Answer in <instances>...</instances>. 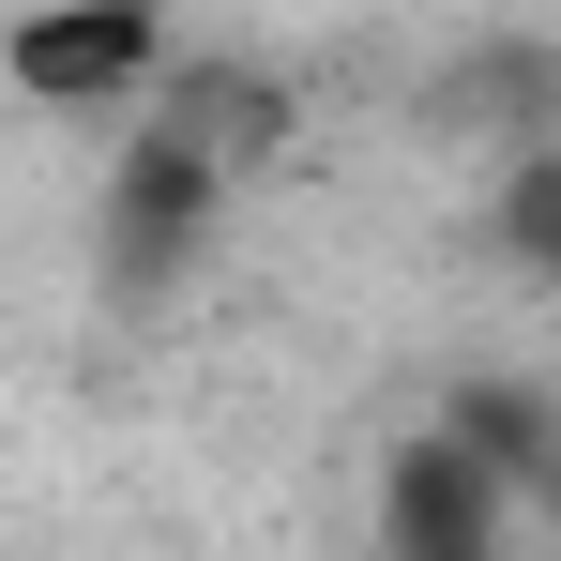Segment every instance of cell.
I'll list each match as a JSON object with an SVG mask.
<instances>
[{"mask_svg": "<svg viewBox=\"0 0 561 561\" xmlns=\"http://www.w3.org/2000/svg\"><path fill=\"white\" fill-rule=\"evenodd\" d=\"M531 501H547V516H561V440H547V470H531Z\"/></svg>", "mask_w": 561, "mask_h": 561, "instance_id": "52a82bcc", "label": "cell"}, {"mask_svg": "<svg viewBox=\"0 0 561 561\" xmlns=\"http://www.w3.org/2000/svg\"><path fill=\"white\" fill-rule=\"evenodd\" d=\"M440 440H456L485 485L531 501V470H547V440H561V394H531V379H456V394H440Z\"/></svg>", "mask_w": 561, "mask_h": 561, "instance_id": "5b68a950", "label": "cell"}, {"mask_svg": "<svg viewBox=\"0 0 561 561\" xmlns=\"http://www.w3.org/2000/svg\"><path fill=\"white\" fill-rule=\"evenodd\" d=\"M547 304H561V288H547Z\"/></svg>", "mask_w": 561, "mask_h": 561, "instance_id": "ba28073f", "label": "cell"}, {"mask_svg": "<svg viewBox=\"0 0 561 561\" xmlns=\"http://www.w3.org/2000/svg\"><path fill=\"white\" fill-rule=\"evenodd\" d=\"M137 122H168V137H183V152H213L228 183L288 152V92L259 77V61H228V46H183V61L152 77V106H137Z\"/></svg>", "mask_w": 561, "mask_h": 561, "instance_id": "277c9868", "label": "cell"}, {"mask_svg": "<svg viewBox=\"0 0 561 561\" xmlns=\"http://www.w3.org/2000/svg\"><path fill=\"white\" fill-rule=\"evenodd\" d=\"M501 547H516V485H485L440 425L379 456V561H501Z\"/></svg>", "mask_w": 561, "mask_h": 561, "instance_id": "3957f363", "label": "cell"}, {"mask_svg": "<svg viewBox=\"0 0 561 561\" xmlns=\"http://www.w3.org/2000/svg\"><path fill=\"white\" fill-rule=\"evenodd\" d=\"M485 243H501L531 288H561V137H516V168L485 197Z\"/></svg>", "mask_w": 561, "mask_h": 561, "instance_id": "8992f818", "label": "cell"}, {"mask_svg": "<svg viewBox=\"0 0 561 561\" xmlns=\"http://www.w3.org/2000/svg\"><path fill=\"white\" fill-rule=\"evenodd\" d=\"M168 61H183V31L137 15V0H77V15H15L0 31V77L46 106V122H122V106H152Z\"/></svg>", "mask_w": 561, "mask_h": 561, "instance_id": "7a4b0ae2", "label": "cell"}, {"mask_svg": "<svg viewBox=\"0 0 561 561\" xmlns=\"http://www.w3.org/2000/svg\"><path fill=\"white\" fill-rule=\"evenodd\" d=\"M228 168L213 152H183L168 122H122V152H106V213H92V274H106V304H168V288L213 259V228H228Z\"/></svg>", "mask_w": 561, "mask_h": 561, "instance_id": "6da1fadb", "label": "cell"}]
</instances>
